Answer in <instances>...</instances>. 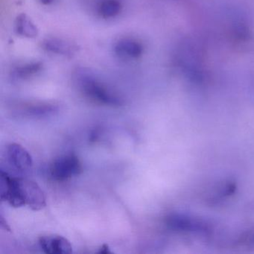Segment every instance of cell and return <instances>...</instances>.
<instances>
[{"mask_svg": "<svg viewBox=\"0 0 254 254\" xmlns=\"http://www.w3.org/2000/svg\"><path fill=\"white\" fill-rule=\"evenodd\" d=\"M78 80L81 91L92 102L111 107H120L124 104L120 96L91 73L81 72Z\"/></svg>", "mask_w": 254, "mask_h": 254, "instance_id": "cell-1", "label": "cell"}, {"mask_svg": "<svg viewBox=\"0 0 254 254\" xmlns=\"http://www.w3.org/2000/svg\"><path fill=\"white\" fill-rule=\"evenodd\" d=\"M81 160L73 153L64 154L55 159L50 167V175L54 181H62L70 179L82 173Z\"/></svg>", "mask_w": 254, "mask_h": 254, "instance_id": "cell-2", "label": "cell"}, {"mask_svg": "<svg viewBox=\"0 0 254 254\" xmlns=\"http://www.w3.org/2000/svg\"><path fill=\"white\" fill-rule=\"evenodd\" d=\"M1 200L6 201L10 206L19 208L26 206L22 191L20 178L9 175L1 169L0 172Z\"/></svg>", "mask_w": 254, "mask_h": 254, "instance_id": "cell-3", "label": "cell"}, {"mask_svg": "<svg viewBox=\"0 0 254 254\" xmlns=\"http://www.w3.org/2000/svg\"><path fill=\"white\" fill-rule=\"evenodd\" d=\"M198 49L193 41H187L181 45L178 54L180 67L190 76H198L201 71V53Z\"/></svg>", "mask_w": 254, "mask_h": 254, "instance_id": "cell-4", "label": "cell"}, {"mask_svg": "<svg viewBox=\"0 0 254 254\" xmlns=\"http://www.w3.org/2000/svg\"><path fill=\"white\" fill-rule=\"evenodd\" d=\"M26 206L34 211H39L47 206V199L42 189L35 181L20 178Z\"/></svg>", "mask_w": 254, "mask_h": 254, "instance_id": "cell-5", "label": "cell"}, {"mask_svg": "<svg viewBox=\"0 0 254 254\" xmlns=\"http://www.w3.org/2000/svg\"><path fill=\"white\" fill-rule=\"evenodd\" d=\"M6 158L8 163L20 172H27L33 166L30 153L20 144L11 143L7 146Z\"/></svg>", "mask_w": 254, "mask_h": 254, "instance_id": "cell-6", "label": "cell"}, {"mask_svg": "<svg viewBox=\"0 0 254 254\" xmlns=\"http://www.w3.org/2000/svg\"><path fill=\"white\" fill-rule=\"evenodd\" d=\"M39 245L47 254H69L72 246L66 238L59 235H47L40 237Z\"/></svg>", "mask_w": 254, "mask_h": 254, "instance_id": "cell-7", "label": "cell"}, {"mask_svg": "<svg viewBox=\"0 0 254 254\" xmlns=\"http://www.w3.org/2000/svg\"><path fill=\"white\" fill-rule=\"evenodd\" d=\"M114 53L121 59H137L143 53V47L137 40L123 38L114 45Z\"/></svg>", "mask_w": 254, "mask_h": 254, "instance_id": "cell-8", "label": "cell"}, {"mask_svg": "<svg viewBox=\"0 0 254 254\" xmlns=\"http://www.w3.org/2000/svg\"><path fill=\"white\" fill-rule=\"evenodd\" d=\"M45 51L59 56H71L77 51V47L72 43L57 38H46L41 42Z\"/></svg>", "mask_w": 254, "mask_h": 254, "instance_id": "cell-9", "label": "cell"}, {"mask_svg": "<svg viewBox=\"0 0 254 254\" xmlns=\"http://www.w3.org/2000/svg\"><path fill=\"white\" fill-rule=\"evenodd\" d=\"M16 33L27 38H35L38 36V29L35 23L26 14H21L17 17L14 24Z\"/></svg>", "mask_w": 254, "mask_h": 254, "instance_id": "cell-10", "label": "cell"}, {"mask_svg": "<svg viewBox=\"0 0 254 254\" xmlns=\"http://www.w3.org/2000/svg\"><path fill=\"white\" fill-rule=\"evenodd\" d=\"M123 9V4L120 0H101L98 4L99 15L104 19H111L117 17Z\"/></svg>", "mask_w": 254, "mask_h": 254, "instance_id": "cell-11", "label": "cell"}, {"mask_svg": "<svg viewBox=\"0 0 254 254\" xmlns=\"http://www.w3.org/2000/svg\"><path fill=\"white\" fill-rule=\"evenodd\" d=\"M43 64L39 62H28L15 66L11 75L15 79H26L36 75L42 69Z\"/></svg>", "mask_w": 254, "mask_h": 254, "instance_id": "cell-12", "label": "cell"}, {"mask_svg": "<svg viewBox=\"0 0 254 254\" xmlns=\"http://www.w3.org/2000/svg\"><path fill=\"white\" fill-rule=\"evenodd\" d=\"M97 253L99 254H112L111 252V248H109L108 245L105 244V245H102V246L99 248V251Z\"/></svg>", "mask_w": 254, "mask_h": 254, "instance_id": "cell-13", "label": "cell"}, {"mask_svg": "<svg viewBox=\"0 0 254 254\" xmlns=\"http://www.w3.org/2000/svg\"><path fill=\"white\" fill-rule=\"evenodd\" d=\"M39 1L44 5H50L54 2L55 0H39Z\"/></svg>", "mask_w": 254, "mask_h": 254, "instance_id": "cell-14", "label": "cell"}]
</instances>
